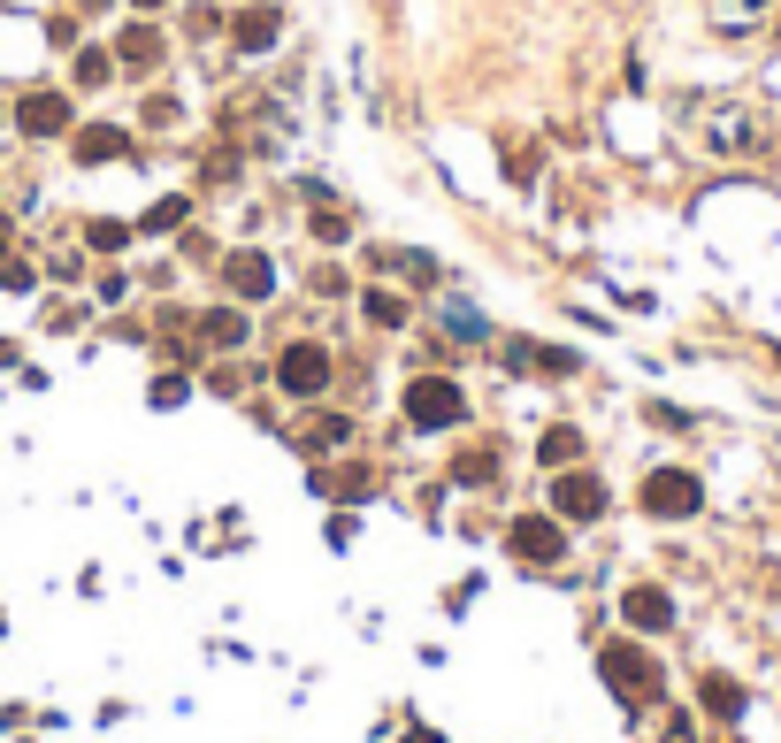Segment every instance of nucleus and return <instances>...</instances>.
Masks as SVG:
<instances>
[{
	"label": "nucleus",
	"mask_w": 781,
	"mask_h": 743,
	"mask_svg": "<svg viewBox=\"0 0 781 743\" xmlns=\"http://www.w3.org/2000/svg\"><path fill=\"white\" fill-rule=\"evenodd\" d=\"M276 39H284V8H276V0H253V8L230 15V46H238V54H269Z\"/></svg>",
	"instance_id": "obj_12"
},
{
	"label": "nucleus",
	"mask_w": 781,
	"mask_h": 743,
	"mask_svg": "<svg viewBox=\"0 0 781 743\" xmlns=\"http://www.w3.org/2000/svg\"><path fill=\"white\" fill-rule=\"evenodd\" d=\"M329 376H337V353H329L322 337H292V345L276 353V368H269V384H276L284 399H300V407L329 391Z\"/></svg>",
	"instance_id": "obj_1"
},
{
	"label": "nucleus",
	"mask_w": 781,
	"mask_h": 743,
	"mask_svg": "<svg viewBox=\"0 0 781 743\" xmlns=\"http://www.w3.org/2000/svg\"><path fill=\"white\" fill-rule=\"evenodd\" d=\"M536 460H544V467H575V460H583V430H575V422H552V430L536 438Z\"/></svg>",
	"instance_id": "obj_19"
},
{
	"label": "nucleus",
	"mask_w": 781,
	"mask_h": 743,
	"mask_svg": "<svg viewBox=\"0 0 781 743\" xmlns=\"http://www.w3.org/2000/svg\"><path fill=\"white\" fill-rule=\"evenodd\" d=\"M131 153V131L123 123H77L69 131V161L77 169H108V161H123Z\"/></svg>",
	"instance_id": "obj_13"
},
{
	"label": "nucleus",
	"mask_w": 781,
	"mask_h": 743,
	"mask_svg": "<svg viewBox=\"0 0 781 743\" xmlns=\"http://www.w3.org/2000/svg\"><path fill=\"white\" fill-rule=\"evenodd\" d=\"M307 230L322 238V246H345V238H352V215H345V207H314Z\"/></svg>",
	"instance_id": "obj_26"
},
{
	"label": "nucleus",
	"mask_w": 781,
	"mask_h": 743,
	"mask_svg": "<svg viewBox=\"0 0 781 743\" xmlns=\"http://www.w3.org/2000/svg\"><path fill=\"white\" fill-rule=\"evenodd\" d=\"M506 552L521 560V568H560L567 560V521L544 506V514H513L506 521Z\"/></svg>",
	"instance_id": "obj_4"
},
{
	"label": "nucleus",
	"mask_w": 781,
	"mask_h": 743,
	"mask_svg": "<svg viewBox=\"0 0 781 743\" xmlns=\"http://www.w3.org/2000/svg\"><path fill=\"white\" fill-rule=\"evenodd\" d=\"M46 269H54V277H62V284H77V277H85V254H54V261H46Z\"/></svg>",
	"instance_id": "obj_32"
},
{
	"label": "nucleus",
	"mask_w": 781,
	"mask_h": 743,
	"mask_svg": "<svg viewBox=\"0 0 781 743\" xmlns=\"http://www.w3.org/2000/svg\"><path fill=\"white\" fill-rule=\"evenodd\" d=\"M705 713H713V721H736V713H744V690H736L728 675H705Z\"/></svg>",
	"instance_id": "obj_23"
},
{
	"label": "nucleus",
	"mask_w": 781,
	"mask_h": 743,
	"mask_svg": "<svg viewBox=\"0 0 781 743\" xmlns=\"http://www.w3.org/2000/svg\"><path fill=\"white\" fill-rule=\"evenodd\" d=\"M176 399H192V376H176V368H169V376L154 384V407H176Z\"/></svg>",
	"instance_id": "obj_29"
},
{
	"label": "nucleus",
	"mask_w": 781,
	"mask_h": 743,
	"mask_svg": "<svg viewBox=\"0 0 781 743\" xmlns=\"http://www.w3.org/2000/svg\"><path fill=\"white\" fill-rule=\"evenodd\" d=\"M207 384H215V391H223V399H238V391H246V384H261V368H253V360H238V353H223V360H215V368H207Z\"/></svg>",
	"instance_id": "obj_21"
},
{
	"label": "nucleus",
	"mask_w": 781,
	"mask_h": 743,
	"mask_svg": "<svg viewBox=\"0 0 781 743\" xmlns=\"http://www.w3.org/2000/svg\"><path fill=\"white\" fill-rule=\"evenodd\" d=\"M292 445L307 452V460H329V452L352 445V414H329V407H314V414H300L292 422Z\"/></svg>",
	"instance_id": "obj_11"
},
{
	"label": "nucleus",
	"mask_w": 781,
	"mask_h": 743,
	"mask_svg": "<svg viewBox=\"0 0 781 743\" xmlns=\"http://www.w3.org/2000/svg\"><path fill=\"white\" fill-rule=\"evenodd\" d=\"M31 284H39L31 261H0V292H31Z\"/></svg>",
	"instance_id": "obj_28"
},
{
	"label": "nucleus",
	"mask_w": 781,
	"mask_h": 743,
	"mask_svg": "<svg viewBox=\"0 0 781 743\" xmlns=\"http://www.w3.org/2000/svg\"><path fill=\"white\" fill-rule=\"evenodd\" d=\"M697 139L713 153H759L767 147V123H759L751 108H705V116H697Z\"/></svg>",
	"instance_id": "obj_7"
},
{
	"label": "nucleus",
	"mask_w": 781,
	"mask_h": 743,
	"mask_svg": "<svg viewBox=\"0 0 781 743\" xmlns=\"http://www.w3.org/2000/svg\"><path fill=\"white\" fill-rule=\"evenodd\" d=\"M322 491H337V498H368V491H376V467H360V460H352V467L322 475Z\"/></svg>",
	"instance_id": "obj_25"
},
{
	"label": "nucleus",
	"mask_w": 781,
	"mask_h": 743,
	"mask_svg": "<svg viewBox=\"0 0 781 743\" xmlns=\"http://www.w3.org/2000/svg\"><path fill=\"white\" fill-rule=\"evenodd\" d=\"M598 667H606V682L621 690L628 706H651V698H659V682H666V675H659V659H651L643 644H606V652H598Z\"/></svg>",
	"instance_id": "obj_6"
},
{
	"label": "nucleus",
	"mask_w": 781,
	"mask_h": 743,
	"mask_svg": "<svg viewBox=\"0 0 781 743\" xmlns=\"http://www.w3.org/2000/svg\"><path fill=\"white\" fill-rule=\"evenodd\" d=\"M697 506H705V483L690 467H651L643 475V514L651 521H690Z\"/></svg>",
	"instance_id": "obj_5"
},
{
	"label": "nucleus",
	"mask_w": 781,
	"mask_h": 743,
	"mask_svg": "<svg viewBox=\"0 0 781 743\" xmlns=\"http://www.w3.org/2000/svg\"><path fill=\"white\" fill-rule=\"evenodd\" d=\"M184 31H192V39H215V31H223V8H192Z\"/></svg>",
	"instance_id": "obj_30"
},
{
	"label": "nucleus",
	"mask_w": 781,
	"mask_h": 743,
	"mask_svg": "<svg viewBox=\"0 0 781 743\" xmlns=\"http://www.w3.org/2000/svg\"><path fill=\"white\" fill-rule=\"evenodd\" d=\"M713 23H720L728 39H751V31L774 23V0H713Z\"/></svg>",
	"instance_id": "obj_16"
},
{
	"label": "nucleus",
	"mask_w": 781,
	"mask_h": 743,
	"mask_svg": "<svg viewBox=\"0 0 781 743\" xmlns=\"http://www.w3.org/2000/svg\"><path fill=\"white\" fill-rule=\"evenodd\" d=\"M77 322H85L77 299H46V314H39V330H77Z\"/></svg>",
	"instance_id": "obj_27"
},
{
	"label": "nucleus",
	"mask_w": 781,
	"mask_h": 743,
	"mask_svg": "<svg viewBox=\"0 0 781 743\" xmlns=\"http://www.w3.org/2000/svg\"><path fill=\"white\" fill-rule=\"evenodd\" d=\"M552 514H560L567 529H575V521H598V514H606V483H598L590 467H560V475H552Z\"/></svg>",
	"instance_id": "obj_8"
},
{
	"label": "nucleus",
	"mask_w": 781,
	"mask_h": 743,
	"mask_svg": "<svg viewBox=\"0 0 781 743\" xmlns=\"http://www.w3.org/2000/svg\"><path fill=\"white\" fill-rule=\"evenodd\" d=\"M468 422V391L453 384V376H414L406 384V430H460Z\"/></svg>",
	"instance_id": "obj_3"
},
{
	"label": "nucleus",
	"mask_w": 781,
	"mask_h": 743,
	"mask_svg": "<svg viewBox=\"0 0 781 743\" xmlns=\"http://www.w3.org/2000/svg\"><path fill=\"white\" fill-rule=\"evenodd\" d=\"M414 743H437V736H414Z\"/></svg>",
	"instance_id": "obj_34"
},
{
	"label": "nucleus",
	"mask_w": 781,
	"mask_h": 743,
	"mask_svg": "<svg viewBox=\"0 0 781 743\" xmlns=\"http://www.w3.org/2000/svg\"><path fill=\"white\" fill-rule=\"evenodd\" d=\"M8 131H23V139H69L77 131V100L62 93V85H23L15 93V108H8Z\"/></svg>",
	"instance_id": "obj_2"
},
{
	"label": "nucleus",
	"mask_w": 781,
	"mask_h": 743,
	"mask_svg": "<svg viewBox=\"0 0 781 743\" xmlns=\"http://www.w3.org/2000/svg\"><path fill=\"white\" fill-rule=\"evenodd\" d=\"M307 284H314V292H322V299H337V292H345V269H329V261H322V269H314Z\"/></svg>",
	"instance_id": "obj_31"
},
{
	"label": "nucleus",
	"mask_w": 781,
	"mask_h": 743,
	"mask_svg": "<svg viewBox=\"0 0 781 743\" xmlns=\"http://www.w3.org/2000/svg\"><path fill=\"white\" fill-rule=\"evenodd\" d=\"M192 330H199V345H207V353H238V345L253 337V314H246L238 299H223V306H207Z\"/></svg>",
	"instance_id": "obj_14"
},
{
	"label": "nucleus",
	"mask_w": 781,
	"mask_h": 743,
	"mask_svg": "<svg viewBox=\"0 0 781 743\" xmlns=\"http://www.w3.org/2000/svg\"><path fill=\"white\" fill-rule=\"evenodd\" d=\"M131 238H139V223H116V215H93V223H85V246H93V254H123Z\"/></svg>",
	"instance_id": "obj_20"
},
{
	"label": "nucleus",
	"mask_w": 781,
	"mask_h": 743,
	"mask_svg": "<svg viewBox=\"0 0 781 743\" xmlns=\"http://www.w3.org/2000/svg\"><path fill=\"white\" fill-rule=\"evenodd\" d=\"M123 8H139V15H154V8H169V0H123Z\"/></svg>",
	"instance_id": "obj_33"
},
{
	"label": "nucleus",
	"mask_w": 781,
	"mask_h": 743,
	"mask_svg": "<svg viewBox=\"0 0 781 743\" xmlns=\"http://www.w3.org/2000/svg\"><path fill=\"white\" fill-rule=\"evenodd\" d=\"M453 483H468V491H475V483H498V452L468 445L460 460H453Z\"/></svg>",
	"instance_id": "obj_24"
},
{
	"label": "nucleus",
	"mask_w": 781,
	"mask_h": 743,
	"mask_svg": "<svg viewBox=\"0 0 781 743\" xmlns=\"http://www.w3.org/2000/svg\"><path fill=\"white\" fill-rule=\"evenodd\" d=\"M100 85H116V54H108V46H77V62H69V93H100Z\"/></svg>",
	"instance_id": "obj_18"
},
{
	"label": "nucleus",
	"mask_w": 781,
	"mask_h": 743,
	"mask_svg": "<svg viewBox=\"0 0 781 743\" xmlns=\"http://www.w3.org/2000/svg\"><path fill=\"white\" fill-rule=\"evenodd\" d=\"M621 621L636 636H666L674 628V597L659 591V583H636V591H621Z\"/></svg>",
	"instance_id": "obj_15"
},
{
	"label": "nucleus",
	"mask_w": 781,
	"mask_h": 743,
	"mask_svg": "<svg viewBox=\"0 0 781 743\" xmlns=\"http://www.w3.org/2000/svg\"><path fill=\"white\" fill-rule=\"evenodd\" d=\"M360 322L391 337V330H406V322H414V306H406V292H383V284H376V292H360Z\"/></svg>",
	"instance_id": "obj_17"
},
{
	"label": "nucleus",
	"mask_w": 781,
	"mask_h": 743,
	"mask_svg": "<svg viewBox=\"0 0 781 743\" xmlns=\"http://www.w3.org/2000/svg\"><path fill=\"white\" fill-rule=\"evenodd\" d=\"M223 284H230V299L261 306V299L276 292V261H269L261 246H238V254H223Z\"/></svg>",
	"instance_id": "obj_9"
},
{
	"label": "nucleus",
	"mask_w": 781,
	"mask_h": 743,
	"mask_svg": "<svg viewBox=\"0 0 781 743\" xmlns=\"http://www.w3.org/2000/svg\"><path fill=\"white\" fill-rule=\"evenodd\" d=\"M184 223H192V192H161L139 230H184Z\"/></svg>",
	"instance_id": "obj_22"
},
{
	"label": "nucleus",
	"mask_w": 781,
	"mask_h": 743,
	"mask_svg": "<svg viewBox=\"0 0 781 743\" xmlns=\"http://www.w3.org/2000/svg\"><path fill=\"white\" fill-rule=\"evenodd\" d=\"M108 54H116V69H131V77H154L161 62H169V39H161L154 23L139 15V23H123V31H116V46H108Z\"/></svg>",
	"instance_id": "obj_10"
}]
</instances>
